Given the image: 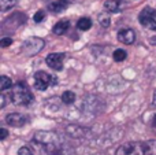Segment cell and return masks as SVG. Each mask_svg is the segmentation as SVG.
<instances>
[{"instance_id":"cell-1","label":"cell","mask_w":156,"mask_h":155,"mask_svg":"<svg viewBox=\"0 0 156 155\" xmlns=\"http://www.w3.org/2000/svg\"><path fill=\"white\" fill-rule=\"evenodd\" d=\"M33 142L41 150V155H67L65 142L55 132H37Z\"/></svg>"},{"instance_id":"cell-2","label":"cell","mask_w":156,"mask_h":155,"mask_svg":"<svg viewBox=\"0 0 156 155\" xmlns=\"http://www.w3.org/2000/svg\"><path fill=\"white\" fill-rule=\"evenodd\" d=\"M115 155H156V140L125 143L116 150Z\"/></svg>"},{"instance_id":"cell-3","label":"cell","mask_w":156,"mask_h":155,"mask_svg":"<svg viewBox=\"0 0 156 155\" xmlns=\"http://www.w3.org/2000/svg\"><path fill=\"white\" fill-rule=\"evenodd\" d=\"M8 98L15 106H29L30 103H33V95L25 82H16L11 88Z\"/></svg>"},{"instance_id":"cell-4","label":"cell","mask_w":156,"mask_h":155,"mask_svg":"<svg viewBox=\"0 0 156 155\" xmlns=\"http://www.w3.org/2000/svg\"><path fill=\"white\" fill-rule=\"evenodd\" d=\"M45 43H44L43 38L40 37H30L22 44V52H23L26 56H33V55L38 54L41 49L44 48Z\"/></svg>"},{"instance_id":"cell-5","label":"cell","mask_w":156,"mask_h":155,"mask_svg":"<svg viewBox=\"0 0 156 155\" xmlns=\"http://www.w3.org/2000/svg\"><path fill=\"white\" fill-rule=\"evenodd\" d=\"M140 23L149 30H156V10L152 7H145L138 15Z\"/></svg>"},{"instance_id":"cell-6","label":"cell","mask_w":156,"mask_h":155,"mask_svg":"<svg viewBox=\"0 0 156 155\" xmlns=\"http://www.w3.org/2000/svg\"><path fill=\"white\" fill-rule=\"evenodd\" d=\"M56 80H52V77L45 71H36L34 73V88L38 91H45L49 84H55Z\"/></svg>"},{"instance_id":"cell-7","label":"cell","mask_w":156,"mask_h":155,"mask_svg":"<svg viewBox=\"0 0 156 155\" xmlns=\"http://www.w3.org/2000/svg\"><path fill=\"white\" fill-rule=\"evenodd\" d=\"M65 58H66V54H63V52H52V54L47 55L45 62L51 69L60 71L63 69V60H65Z\"/></svg>"},{"instance_id":"cell-8","label":"cell","mask_w":156,"mask_h":155,"mask_svg":"<svg viewBox=\"0 0 156 155\" xmlns=\"http://www.w3.org/2000/svg\"><path fill=\"white\" fill-rule=\"evenodd\" d=\"M5 124L10 126H14V128H21V126L26 125L29 118L26 115L21 114V113H11V114H7L4 118Z\"/></svg>"},{"instance_id":"cell-9","label":"cell","mask_w":156,"mask_h":155,"mask_svg":"<svg viewBox=\"0 0 156 155\" xmlns=\"http://www.w3.org/2000/svg\"><path fill=\"white\" fill-rule=\"evenodd\" d=\"M118 40L123 44H133L136 41V33L133 29H122L118 32Z\"/></svg>"},{"instance_id":"cell-10","label":"cell","mask_w":156,"mask_h":155,"mask_svg":"<svg viewBox=\"0 0 156 155\" xmlns=\"http://www.w3.org/2000/svg\"><path fill=\"white\" fill-rule=\"evenodd\" d=\"M69 7V2L67 0H56V2L51 3V4L48 5V10L52 11V13H62V11H65L66 8Z\"/></svg>"},{"instance_id":"cell-11","label":"cell","mask_w":156,"mask_h":155,"mask_svg":"<svg viewBox=\"0 0 156 155\" xmlns=\"http://www.w3.org/2000/svg\"><path fill=\"white\" fill-rule=\"evenodd\" d=\"M69 27H70V22H69L67 19H62V21H59L58 23H55L52 32H54L55 34H58V36H62V34H65V33L67 32Z\"/></svg>"},{"instance_id":"cell-12","label":"cell","mask_w":156,"mask_h":155,"mask_svg":"<svg viewBox=\"0 0 156 155\" xmlns=\"http://www.w3.org/2000/svg\"><path fill=\"white\" fill-rule=\"evenodd\" d=\"M104 8L107 13H119L121 11V2L119 0H107L104 3Z\"/></svg>"},{"instance_id":"cell-13","label":"cell","mask_w":156,"mask_h":155,"mask_svg":"<svg viewBox=\"0 0 156 155\" xmlns=\"http://www.w3.org/2000/svg\"><path fill=\"white\" fill-rule=\"evenodd\" d=\"M77 27L80 30H82V32H86V30H89L92 27V19L90 18H86V16H82V18L78 19Z\"/></svg>"},{"instance_id":"cell-14","label":"cell","mask_w":156,"mask_h":155,"mask_svg":"<svg viewBox=\"0 0 156 155\" xmlns=\"http://www.w3.org/2000/svg\"><path fill=\"white\" fill-rule=\"evenodd\" d=\"M62 102L65 104H73L76 102V93L71 92V91H66L62 95Z\"/></svg>"},{"instance_id":"cell-15","label":"cell","mask_w":156,"mask_h":155,"mask_svg":"<svg viewBox=\"0 0 156 155\" xmlns=\"http://www.w3.org/2000/svg\"><path fill=\"white\" fill-rule=\"evenodd\" d=\"M99 22L100 25H101L103 27H108L111 23V18H110V13H107V11H104V13H101L99 15Z\"/></svg>"},{"instance_id":"cell-16","label":"cell","mask_w":156,"mask_h":155,"mask_svg":"<svg viewBox=\"0 0 156 155\" xmlns=\"http://www.w3.org/2000/svg\"><path fill=\"white\" fill-rule=\"evenodd\" d=\"M126 56H127V52L125 51V49H121V48L115 49L112 54V58L115 62H123V60L126 59Z\"/></svg>"},{"instance_id":"cell-17","label":"cell","mask_w":156,"mask_h":155,"mask_svg":"<svg viewBox=\"0 0 156 155\" xmlns=\"http://www.w3.org/2000/svg\"><path fill=\"white\" fill-rule=\"evenodd\" d=\"M18 0H0V10L2 11H8L11 7L16 4Z\"/></svg>"},{"instance_id":"cell-18","label":"cell","mask_w":156,"mask_h":155,"mask_svg":"<svg viewBox=\"0 0 156 155\" xmlns=\"http://www.w3.org/2000/svg\"><path fill=\"white\" fill-rule=\"evenodd\" d=\"M11 85H12L11 78H8L7 76L0 77V89L2 91H5V89H8V88H11Z\"/></svg>"},{"instance_id":"cell-19","label":"cell","mask_w":156,"mask_h":155,"mask_svg":"<svg viewBox=\"0 0 156 155\" xmlns=\"http://www.w3.org/2000/svg\"><path fill=\"white\" fill-rule=\"evenodd\" d=\"M33 19H34V22H37V23H40V22H43L44 19H45V13H44L43 10H38L37 13L34 14V16H33Z\"/></svg>"},{"instance_id":"cell-20","label":"cell","mask_w":156,"mask_h":155,"mask_svg":"<svg viewBox=\"0 0 156 155\" xmlns=\"http://www.w3.org/2000/svg\"><path fill=\"white\" fill-rule=\"evenodd\" d=\"M11 44H12V38H11V37H4V38H2V40H0V45H2L3 48L11 45Z\"/></svg>"},{"instance_id":"cell-21","label":"cell","mask_w":156,"mask_h":155,"mask_svg":"<svg viewBox=\"0 0 156 155\" xmlns=\"http://www.w3.org/2000/svg\"><path fill=\"white\" fill-rule=\"evenodd\" d=\"M18 155H33V153L29 147H21L18 150Z\"/></svg>"},{"instance_id":"cell-22","label":"cell","mask_w":156,"mask_h":155,"mask_svg":"<svg viewBox=\"0 0 156 155\" xmlns=\"http://www.w3.org/2000/svg\"><path fill=\"white\" fill-rule=\"evenodd\" d=\"M7 135H8V132L5 131L4 128H2V129H0V140H4L5 137H7Z\"/></svg>"},{"instance_id":"cell-23","label":"cell","mask_w":156,"mask_h":155,"mask_svg":"<svg viewBox=\"0 0 156 155\" xmlns=\"http://www.w3.org/2000/svg\"><path fill=\"white\" fill-rule=\"evenodd\" d=\"M149 43H151V44H154V45H156V36H154V37H151V38H149Z\"/></svg>"},{"instance_id":"cell-24","label":"cell","mask_w":156,"mask_h":155,"mask_svg":"<svg viewBox=\"0 0 156 155\" xmlns=\"http://www.w3.org/2000/svg\"><path fill=\"white\" fill-rule=\"evenodd\" d=\"M152 126H154V128H156V114L154 115V118H152Z\"/></svg>"},{"instance_id":"cell-25","label":"cell","mask_w":156,"mask_h":155,"mask_svg":"<svg viewBox=\"0 0 156 155\" xmlns=\"http://www.w3.org/2000/svg\"><path fill=\"white\" fill-rule=\"evenodd\" d=\"M152 103H154V106L156 107V91H155V93H154V99H152Z\"/></svg>"}]
</instances>
